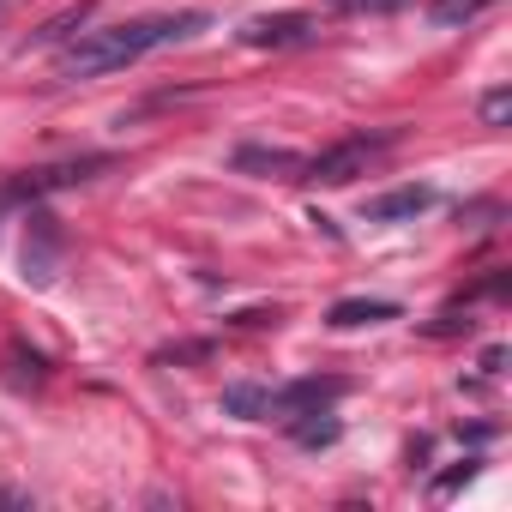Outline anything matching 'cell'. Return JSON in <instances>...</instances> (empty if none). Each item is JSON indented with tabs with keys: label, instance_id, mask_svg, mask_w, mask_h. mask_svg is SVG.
<instances>
[{
	"label": "cell",
	"instance_id": "cell-1",
	"mask_svg": "<svg viewBox=\"0 0 512 512\" xmlns=\"http://www.w3.org/2000/svg\"><path fill=\"white\" fill-rule=\"evenodd\" d=\"M193 31H205V13L187 7V13H151V19H121V25H103V31H85L67 55H61V79H103V73H121L169 43H187Z\"/></svg>",
	"mask_w": 512,
	"mask_h": 512
},
{
	"label": "cell",
	"instance_id": "cell-2",
	"mask_svg": "<svg viewBox=\"0 0 512 512\" xmlns=\"http://www.w3.org/2000/svg\"><path fill=\"white\" fill-rule=\"evenodd\" d=\"M398 145V127H368V133H344L338 145H326L320 157H302V181L320 187H350L356 175H368L386 151Z\"/></svg>",
	"mask_w": 512,
	"mask_h": 512
},
{
	"label": "cell",
	"instance_id": "cell-3",
	"mask_svg": "<svg viewBox=\"0 0 512 512\" xmlns=\"http://www.w3.org/2000/svg\"><path fill=\"white\" fill-rule=\"evenodd\" d=\"M61 253H67V235H61V217L31 205L25 217V247H19V266H25V284L31 290H49L61 278Z\"/></svg>",
	"mask_w": 512,
	"mask_h": 512
},
{
	"label": "cell",
	"instance_id": "cell-4",
	"mask_svg": "<svg viewBox=\"0 0 512 512\" xmlns=\"http://www.w3.org/2000/svg\"><path fill=\"white\" fill-rule=\"evenodd\" d=\"M103 169H115V157H73V163L31 169V175H19V181L0 187V211H7V205H37L43 193H55V187H79V181H91V175H103Z\"/></svg>",
	"mask_w": 512,
	"mask_h": 512
},
{
	"label": "cell",
	"instance_id": "cell-5",
	"mask_svg": "<svg viewBox=\"0 0 512 512\" xmlns=\"http://www.w3.org/2000/svg\"><path fill=\"white\" fill-rule=\"evenodd\" d=\"M314 19L308 13H260V19H247L235 37L247 43V49H302V43H314Z\"/></svg>",
	"mask_w": 512,
	"mask_h": 512
},
{
	"label": "cell",
	"instance_id": "cell-6",
	"mask_svg": "<svg viewBox=\"0 0 512 512\" xmlns=\"http://www.w3.org/2000/svg\"><path fill=\"white\" fill-rule=\"evenodd\" d=\"M235 169L241 175H260V181H302V157L296 151H266V145H241Z\"/></svg>",
	"mask_w": 512,
	"mask_h": 512
},
{
	"label": "cell",
	"instance_id": "cell-7",
	"mask_svg": "<svg viewBox=\"0 0 512 512\" xmlns=\"http://www.w3.org/2000/svg\"><path fill=\"white\" fill-rule=\"evenodd\" d=\"M0 368H7V386H13V392H37V386H49V356H43V350H31L25 338H13V344H7Z\"/></svg>",
	"mask_w": 512,
	"mask_h": 512
},
{
	"label": "cell",
	"instance_id": "cell-8",
	"mask_svg": "<svg viewBox=\"0 0 512 512\" xmlns=\"http://www.w3.org/2000/svg\"><path fill=\"white\" fill-rule=\"evenodd\" d=\"M434 205V187H392L380 199H368V223H410Z\"/></svg>",
	"mask_w": 512,
	"mask_h": 512
},
{
	"label": "cell",
	"instance_id": "cell-9",
	"mask_svg": "<svg viewBox=\"0 0 512 512\" xmlns=\"http://www.w3.org/2000/svg\"><path fill=\"white\" fill-rule=\"evenodd\" d=\"M284 428H290V440L296 446H332L338 434H344V422L332 416V404H308V410H296V416H284Z\"/></svg>",
	"mask_w": 512,
	"mask_h": 512
},
{
	"label": "cell",
	"instance_id": "cell-10",
	"mask_svg": "<svg viewBox=\"0 0 512 512\" xmlns=\"http://www.w3.org/2000/svg\"><path fill=\"white\" fill-rule=\"evenodd\" d=\"M398 314H404L398 302H338L326 314V326L332 332H356V326H380V320H398Z\"/></svg>",
	"mask_w": 512,
	"mask_h": 512
},
{
	"label": "cell",
	"instance_id": "cell-11",
	"mask_svg": "<svg viewBox=\"0 0 512 512\" xmlns=\"http://www.w3.org/2000/svg\"><path fill=\"white\" fill-rule=\"evenodd\" d=\"M482 7H494V0H428V25H440V31H458V25H470Z\"/></svg>",
	"mask_w": 512,
	"mask_h": 512
},
{
	"label": "cell",
	"instance_id": "cell-12",
	"mask_svg": "<svg viewBox=\"0 0 512 512\" xmlns=\"http://www.w3.org/2000/svg\"><path fill=\"white\" fill-rule=\"evenodd\" d=\"M223 410L241 416V422H266V386H229L223 392Z\"/></svg>",
	"mask_w": 512,
	"mask_h": 512
},
{
	"label": "cell",
	"instance_id": "cell-13",
	"mask_svg": "<svg viewBox=\"0 0 512 512\" xmlns=\"http://www.w3.org/2000/svg\"><path fill=\"white\" fill-rule=\"evenodd\" d=\"M506 115H512V91H488L482 97V127H506Z\"/></svg>",
	"mask_w": 512,
	"mask_h": 512
},
{
	"label": "cell",
	"instance_id": "cell-14",
	"mask_svg": "<svg viewBox=\"0 0 512 512\" xmlns=\"http://www.w3.org/2000/svg\"><path fill=\"white\" fill-rule=\"evenodd\" d=\"M404 0H332V13H398Z\"/></svg>",
	"mask_w": 512,
	"mask_h": 512
},
{
	"label": "cell",
	"instance_id": "cell-15",
	"mask_svg": "<svg viewBox=\"0 0 512 512\" xmlns=\"http://www.w3.org/2000/svg\"><path fill=\"white\" fill-rule=\"evenodd\" d=\"M464 476H470V458H464V464H458V470H446V476H440V482H434V494H452V488H458V482H464Z\"/></svg>",
	"mask_w": 512,
	"mask_h": 512
},
{
	"label": "cell",
	"instance_id": "cell-16",
	"mask_svg": "<svg viewBox=\"0 0 512 512\" xmlns=\"http://www.w3.org/2000/svg\"><path fill=\"white\" fill-rule=\"evenodd\" d=\"M0 506H31L25 494H13V488H0Z\"/></svg>",
	"mask_w": 512,
	"mask_h": 512
},
{
	"label": "cell",
	"instance_id": "cell-17",
	"mask_svg": "<svg viewBox=\"0 0 512 512\" xmlns=\"http://www.w3.org/2000/svg\"><path fill=\"white\" fill-rule=\"evenodd\" d=\"M0 7H7V0H0Z\"/></svg>",
	"mask_w": 512,
	"mask_h": 512
}]
</instances>
